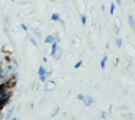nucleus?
Returning a JSON list of instances; mask_svg holds the SVG:
<instances>
[{"mask_svg": "<svg viewBox=\"0 0 135 120\" xmlns=\"http://www.w3.org/2000/svg\"><path fill=\"white\" fill-rule=\"evenodd\" d=\"M8 71H9V67L6 66V62L4 60H2L1 62H0V78L1 79L5 78Z\"/></svg>", "mask_w": 135, "mask_h": 120, "instance_id": "f257e3e1", "label": "nucleus"}, {"mask_svg": "<svg viewBox=\"0 0 135 120\" xmlns=\"http://www.w3.org/2000/svg\"><path fill=\"white\" fill-rule=\"evenodd\" d=\"M16 83H17V79H16L15 76H14V77H11L10 79H8V80L4 82L6 90H11V89H13V88H15Z\"/></svg>", "mask_w": 135, "mask_h": 120, "instance_id": "f03ea898", "label": "nucleus"}, {"mask_svg": "<svg viewBox=\"0 0 135 120\" xmlns=\"http://www.w3.org/2000/svg\"><path fill=\"white\" fill-rule=\"evenodd\" d=\"M94 102V99L92 98L91 96H88V97H84V99H83V103L87 105V107H90V105H92Z\"/></svg>", "mask_w": 135, "mask_h": 120, "instance_id": "7ed1b4c3", "label": "nucleus"}, {"mask_svg": "<svg viewBox=\"0 0 135 120\" xmlns=\"http://www.w3.org/2000/svg\"><path fill=\"white\" fill-rule=\"evenodd\" d=\"M128 21H129V24L132 27V30L135 31V20H134V17L132 15H129V17H128Z\"/></svg>", "mask_w": 135, "mask_h": 120, "instance_id": "20e7f679", "label": "nucleus"}, {"mask_svg": "<svg viewBox=\"0 0 135 120\" xmlns=\"http://www.w3.org/2000/svg\"><path fill=\"white\" fill-rule=\"evenodd\" d=\"M56 87V84H55V82H53V81H49L48 83H47V87H46V90L47 91H51V90H53L54 88Z\"/></svg>", "mask_w": 135, "mask_h": 120, "instance_id": "39448f33", "label": "nucleus"}, {"mask_svg": "<svg viewBox=\"0 0 135 120\" xmlns=\"http://www.w3.org/2000/svg\"><path fill=\"white\" fill-rule=\"evenodd\" d=\"M50 73H48L46 68L43 66H39V70H38V75L39 76H43V75H49Z\"/></svg>", "mask_w": 135, "mask_h": 120, "instance_id": "423d86ee", "label": "nucleus"}, {"mask_svg": "<svg viewBox=\"0 0 135 120\" xmlns=\"http://www.w3.org/2000/svg\"><path fill=\"white\" fill-rule=\"evenodd\" d=\"M44 42L46 43H53V42H55V37L52 36V35H50V36H48L44 39Z\"/></svg>", "mask_w": 135, "mask_h": 120, "instance_id": "0eeeda50", "label": "nucleus"}, {"mask_svg": "<svg viewBox=\"0 0 135 120\" xmlns=\"http://www.w3.org/2000/svg\"><path fill=\"white\" fill-rule=\"evenodd\" d=\"M60 56H61V50H60L59 47H57V50H56V52H55V54H54L53 57H54L56 60H58V59L60 58Z\"/></svg>", "mask_w": 135, "mask_h": 120, "instance_id": "6e6552de", "label": "nucleus"}, {"mask_svg": "<svg viewBox=\"0 0 135 120\" xmlns=\"http://www.w3.org/2000/svg\"><path fill=\"white\" fill-rule=\"evenodd\" d=\"M57 47H58L57 46V42H53V43H52V53H51L52 56H54L56 50H57Z\"/></svg>", "mask_w": 135, "mask_h": 120, "instance_id": "1a4fd4ad", "label": "nucleus"}, {"mask_svg": "<svg viewBox=\"0 0 135 120\" xmlns=\"http://www.w3.org/2000/svg\"><path fill=\"white\" fill-rule=\"evenodd\" d=\"M9 100H5V99H0V112L2 111V109L4 108V105L6 104V102H8Z\"/></svg>", "mask_w": 135, "mask_h": 120, "instance_id": "9d476101", "label": "nucleus"}, {"mask_svg": "<svg viewBox=\"0 0 135 120\" xmlns=\"http://www.w3.org/2000/svg\"><path fill=\"white\" fill-rule=\"evenodd\" d=\"M107 60H108V58H107V56H104V57L101 59V61H100V67L103 70L104 68V66H106V62H107Z\"/></svg>", "mask_w": 135, "mask_h": 120, "instance_id": "9b49d317", "label": "nucleus"}, {"mask_svg": "<svg viewBox=\"0 0 135 120\" xmlns=\"http://www.w3.org/2000/svg\"><path fill=\"white\" fill-rule=\"evenodd\" d=\"M6 91V88H5V84L4 83H1L0 84V96H1L4 92Z\"/></svg>", "mask_w": 135, "mask_h": 120, "instance_id": "f8f14e48", "label": "nucleus"}, {"mask_svg": "<svg viewBox=\"0 0 135 120\" xmlns=\"http://www.w3.org/2000/svg\"><path fill=\"white\" fill-rule=\"evenodd\" d=\"M51 19H52L53 21H59V20H60V17H59V15H58V14L54 13L53 15H52V17H51Z\"/></svg>", "mask_w": 135, "mask_h": 120, "instance_id": "ddd939ff", "label": "nucleus"}, {"mask_svg": "<svg viewBox=\"0 0 135 120\" xmlns=\"http://www.w3.org/2000/svg\"><path fill=\"white\" fill-rule=\"evenodd\" d=\"M114 10H115V4H114V2H112L111 6H110V14H111V15L114 14Z\"/></svg>", "mask_w": 135, "mask_h": 120, "instance_id": "4468645a", "label": "nucleus"}, {"mask_svg": "<svg viewBox=\"0 0 135 120\" xmlns=\"http://www.w3.org/2000/svg\"><path fill=\"white\" fill-rule=\"evenodd\" d=\"M115 43H116V45L118 47H120V46H122V44H123V40L120 39V38H117V39H115Z\"/></svg>", "mask_w": 135, "mask_h": 120, "instance_id": "2eb2a0df", "label": "nucleus"}, {"mask_svg": "<svg viewBox=\"0 0 135 120\" xmlns=\"http://www.w3.org/2000/svg\"><path fill=\"white\" fill-rule=\"evenodd\" d=\"M81 22L83 25H86V23H87V16L86 15H81Z\"/></svg>", "mask_w": 135, "mask_h": 120, "instance_id": "dca6fc26", "label": "nucleus"}, {"mask_svg": "<svg viewBox=\"0 0 135 120\" xmlns=\"http://www.w3.org/2000/svg\"><path fill=\"white\" fill-rule=\"evenodd\" d=\"M81 65H82V61H81V60H79V61H78V62L76 63V64L74 65V67H75V68L77 70V68H79V67H80Z\"/></svg>", "mask_w": 135, "mask_h": 120, "instance_id": "f3484780", "label": "nucleus"}, {"mask_svg": "<svg viewBox=\"0 0 135 120\" xmlns=\"http://www.w3.org/2000/svg\"><path fill=\"white\" fill-rule=\"evenodd\" d=\"M58 111H59V108L57 107L56 109H54V111H53V113H52V117H55V115H57V113H58Z\"/></svg>", "mask_w": 135, "mask_h": 120, "instance_id": "a211bd4d", "label": "nucleus"}, {"mask_svg": "<svg viewBox=\"0 0 135 120\" xmlns=\"http://www.w3.org/2000/svg\"><path fill=\"white\" fill-rule=\"evenodd\" d=\"M76 98H77L78 100H81V101H83V99H84V96H83L82 94H78Z\"/></svg>", "mask_w": 135, "mask_h": 120, "instance_id": "6ab92c4d", "label": "nucleus"}, {"mask_svg": "<svg viewBox=\"0 0 135 120\" xmlns=\"http://www.w3.org/2000/svg\"><path fill=\"white\" fill-rule=\"evenodd\" d=\"M30 41L32 42V44H33L34 46H37V42H36V40H35L33 37H31V38H30Z\"/></svg>", "mask_w": 135, "mask_h": 120, "instance_id": "aec40b11", "label": "nucleus"}, {"mask_svg": "<svg viewBox=\"0 0 135 120\" xmlns=\"http://www.w3.org/2000/svg\"><path fill=\"white\" fill-rule=\"evenodd\" d=\"M13 110H14V109H13V108H12V109H11V110H10V111H9V113H8V115H6V117H5V118H6V119H9V118H10V116H11V115H12V112H13Z\"/></svg>", "mask_w": 135, "mask_h": 120, "instance_id": "412c9836", "label": "nucleus"}, {"mask_svg": "<svg viewBox=\"0 0 135 120\" xmlns=\"http://www.w3.org/2000/svg\"><path fill=\"white\" fill-rule=\"evenodd\" d=\"M39 79H40V81H42V82H44L46 81V75H43V76H39Z\"/></svg>", "mask_w": 135, "mask_h": 120, "instance_id": "4be33fe9", "label": "nucleus"}, {"mask_svg": "<svg viewBox=\"0 0 135 120\" xmlns=\"http://www.w3.org/2000/svg\"><path fill=\"white\" fill-rule=\"evenodd\" d=\"M101 118H102V119H106V118H107V113H106V112H102V113H101Z\"/></svg>", "mask_w": 135, "mask_h": 120, "instance_id": "5701e85b", "label": "nucleus"}, {"mask_svg": "<svg viewBox=\"0 0 135 120\" xmlns=\"http://www.w3.org/2000/svg\"><path fill=\"white\" fill-rule=\"evenodd\" d=\"M21 27H22L23 31H27V26H26L25 24H21Z\"/></svg>", "mask_w": 135, "mask_h": 120, "instance_id": "b1692460", "label": "nucleus"}, {"mask_svg": "<svg viewBox=\"0 0 135 120\" xmlns=\"http://www.w3.org/2000/svg\"><path fill=\"white\" fill-rule=\"evenodd\" d=\"M115 33L116 34H119V27L118 26H115Z\"/></svg>", "mask_w": 135, "mask_h": 120, "instance_id": "393cba45", "label": "nucleus"}, {"mask_svg": "<svg viewBox=\"0 0 135 120\" xmlns=\"http://www.w3.org/2000/svg\"><path fill=\"white\" fill-rule=\"evenodd\" d=\"M116 2L118 5H122V0H116Z\"/></svg>", "mask_w": 135, "mask_h": 120, "instance_id": "a878e982", "label": "nucleus"}, {"mask_svg": "<svg viewBox=\"0 0 135 120\" xmlns=\"http://www.w3.org/2000/svg\"><path fill=\"white\" fill-rule=\"evenodd\" d=\"M12 120H17V118H16V117H14V118H13Z\"/></svg>", "mask_w": 135, "mask_h": 120, "instance_id": "bb28decb", "label": "nucleus"}, {"mask_svg": "<svg viewBox=\"0 0 135 120\" xmlns=\"http://www.w3.org/2000/svg\"><path fill=\"white\" fill-rule=\"evenodd\" d=\"M1 119H2V115H1V114H0V120H1Z\"/></svg>", "mask_w": 135, "mask_h": 120, "instance_id": "cd10ccee", "label": "nucleus"}, {"mask_svg": "<svg viewBox=\"0 0 135 120\" xmlns=\"http://www.w3.org/2000/svg\"><path fill=\"white\" fill-rule=\"evenodd\" d=\"M65 1H69V0H65Z\"/></svg>", "mask_w": 135, "mask_h": 120, "instance_id": "c85d7f7f", "label": "nucleus"}, {"mask_svg": "<svg viewBox=\"0 0 135 120\" xmlns=\"http://www.w3.org/2000/svg\"><path fill=\"white\" fill-rule=\"evenodd\" d=\"M12 1H15V0H12Z\"/></svg>", "mask_w": 135, "mask_h": 120, "instance_id": "c756f323", "label": "nucleus"}, {"mask_svg": "<svg viewBox=\"0 0 135 120\" xmlns=\"http://www.w3.org/2000/svg\"><path fill=\"white\" fill-rule=\"evenodd\" d=\"M134 1H135V0H134Z\"/></svg>", "mask_w": 135, "mask_h": 120, "instance_id": "7c9ffc66", "label": "nucleus"}, {"mask_svg": "<svg viewBox=\"0 0 135 120\" xmlns=\"http://www.w3.org/2000/svg\"><path fill=\"white\" fill-rule=\"evenodd\" d=\"M134 80H135V79H134Z\"/></svg>", "mask_w": 135, "mask_h": 120, "instance_id": "2f4dec72", "label": "nucleus"}]
</instances>
